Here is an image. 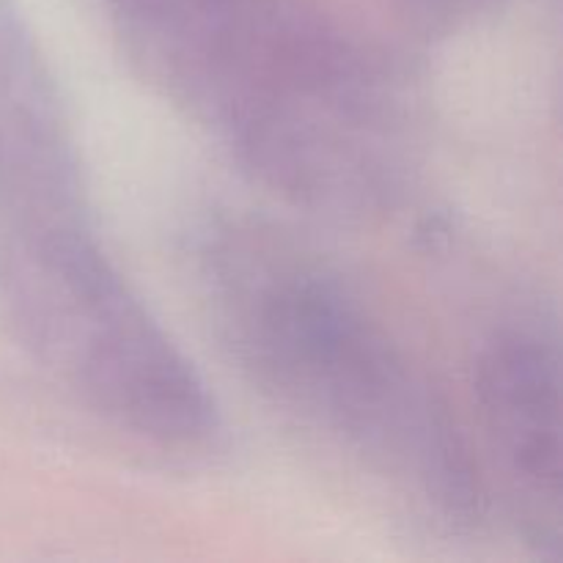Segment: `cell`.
<instances>
[{"label":"cell","mask_w":563,"mask_h":563,"mask_svg":"<svg viewBox=\"0 0 563 563\" xmlns=\"http://www.w3.org/2000/svg\"><path fill=\"white\" fill-rule=\"evenodd\" d=\"M212 330L242 377L308 432L429 517L478 511L471 451L405 346L322 256L253 218L198 236Z\"/></svg>","instance_id":"1"},{"label":"cell","mask_w":563,"mask_h":563,"mask_svg":"<svg viewBox=\"0 0 563 563\" xmlns=\"http://www.w3.org/2000/svg\"><path fill=\"white\" fill-rule=\"evenodd\" d=\"M478 401L522 511L559 542L563 509L561 357L531 328L495 330L478 357Z\"/></svg>","instance_id":"3"},{"label":"cell","mask_w":563,"mask_h":563,"mask_svg":"<svg viewBox=\"0 0 563 563\" xmlns=\"http://www.w3.org/2000/svg\"><path fill=\"white\" fill-rule=\"evenodd\" d=\"M9 236L25 341L108 423L170 454H209L223 423L203 379L121 278L91 220Z\"/></svg>","instance_id":"2"}]
</instances>
